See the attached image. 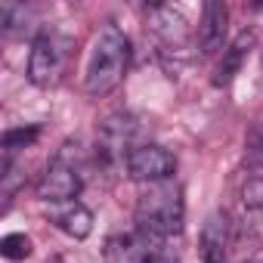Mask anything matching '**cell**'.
<instances>
[{"label":"cell","instance_id":"cell-17","mask_svg":"<svg viewBox=\"0 0 263 263\" xmlns=\"http://www.w3.org/2000/svg\"><path fill=\"white\" fill-rule=\"evenodd\" d=\"M260 146H263V124H260Z\"/></svg>","mask_w":263,"mask_h":263},{"label":"cell","instance_id":"cell-12","mask_svg":"<svg viewBox=\"0 0 263 263\" xmlns=\"http://www.w3.org/2000/svg\"><path fill=\"white\" fill-rule=\"evenodd\" d=\"M251 44H254V34H251V31H241V34L235 37V44L223 50V62L217 65V78H214L217 84H229V81H232V74L241 68V59L248 56Z\"/></svg>","mask_w":263,"mask_h":263},{"label":"cell","instance_id":"cell-15","mask_svg":"<svg viewBox=\"0 0 263 263\" xmlns=\"http://www.w3.org/2000/svg\"><path fill=\"white\" fill-rule=\"evenodd\" d=\"M0 254L7 260H25L31 254V238L25 232H10V235H4V241H0Z\"/></svg>","mask_w":263,"mask_h":263},{"label":"cell","instance_id":"cell-13","mask_svg":"<svg viewBox=\"0 0 263 263\" xmlns=\"http://www.w3.org/2000/svg\"><path fill=\"white\" fill-rule=\"evenodd\" d=\"M0 28H4L7 34H22L31 28V10L25 4H13V0H7V4H0Z\"/></svg>","mask_w":263,"mask_h":263},{"label":"cell","instance_id":"cell-16","mask_svg":"<svg viewBox=\"0 0 263 263\" xmlns=\"http://www.w3.org/2000/svg\"><path fill=\"white\" fill-rule=\"evenodd\" d=\"M152 263H167V260H164V257H155V260H152Z\"/></svg>","mask_w":263,"mask_h":263},{"label":"cell","instance_id":"cell-7","mask_svg":"<svg viewBox=\"0 0 263 263\" xmlns=\"http://www.w3.org/2000/svg\"><path fill=\"white\" fill-rule=\"evenodd\" d=\"M149 16V31L161 41V47L167 50H183L192 44V28L186 22V16L177 10V7H167V4H152L146 10Z\"/></svg>","mask_w":263,"mask_h":263},{"label":"cell","instance_id":"cell-3","mask_svg":"<svg viewBox=\"0 0 263 263\" xmlns=\"http://www.w3.org/2000/svg\"><path fill=\"white\" fill-rule=\"evenodd\" d=\"M71 53V37H65L56 28H44L28 53V81L34 87H56L65 74Z\"/></svg>","mask_w":263,"mask_h":263},{"label":"cell","instance_id":"cell-1","mask_svg":"<svg viewBox=\"0 0 263 263\" xmlns=\"http://www.w3.org/2000/svg\"><path fill=\"white\" fill-rule=\"evenodd\" d=\"M130 65V41L118 25H102V31L93 41L90 59H87V74H84V93L90 99H102L118 84L124 81Z\"/></svg>","mask_w":263,"mask_h":263},{"label":"cell","instance_id":"cell-2","mask_svg":"<svg viewBox=\"0 0 263 263\" xmlns=\"http://www.w3.org/2000/svg\"><path fill=\"white\" fill-rule=\"evenodd\" d=\"M183 220H186V204H183V192L174 180L149 186L137 201V229L143 235H149L152 241L180 235Z\"/></svg>","mask_w":263,"mask_h":263},{"label":"cell","instance_id":"cell-8","mask_svg":"<svg viewBox=\"0 0 263 263\" xmlns=\"http://www.w3.org/2000/svg\"><path fill=\"white\" fill-rule=\"evenodd\" d=\"M102 257H105V263H152L158 254H155V241L137 229L127 235L105 238Z\"/></svg>","mask_w":263,"mask_h":263},{"label":"cell","instance_id":"cell-5","mask_svg":"<svg viewBox=\"0 0 263 263\" xmlns=\"http://www.w3.org/2000/svg\"><path fill=\"white\" fill-rule=\"evenodd\" d=\"M81 171L74 167V161H68V155L59 149L53 155V161L47 164V171L37 180V195L50 204H71L81 195Z\"/></svg>","mask_w":263,"mask_h":263},{"label":"cell","instance_id":"cell-9","mask_svg":"<svg viewBox=\"0 0 263 263\" xmlns=\"http://www.w3.org/2000/svg\"><path fill=\"white\" fill-rule=\"evenodd\" d=\"M226 31H229V10L226 4H220V0H211V4H204L201 10V22H198V47L204 56H214L226 47Z\"/></svg>","mask_w":263,"mask_h":263},{"label":"cell","instance_id":"cell-4","mask_svg":"<svg viewBox=\"0 0 263 263\" xmlns=\"http://www.w3.org/2000/svg\"><path fill=\"white\" fill-rule=\"evenodd\" d=\"M134 137H137V118L134 115H127V111L108 115L96 130V158L105 167L127 164V155L137 149Z\"/></svg>","mask_w":263,"mask_h":263},{"label":"cell","instance_id":"cell-6","mask_svg":"<svg viewBox=\"0 0 263 263\" xmlns=\"http://www.w3.org/2000/svg\"><path fill=\"white\" fill-rule=\"evenodd\" d=\"M127 177L137 180V183H146V186H155V183H167L174 180V171H177V158L161 149V146H137L134 152L127 155Z\"/></svg>","mask_w":263,"mask_h":263},{"label":"cell","instance_id":"cell-11","mask_svg":"<svg viewBox=\"0 0 263 263\" xmlns=\"http://www.w3.org/2000/svg\"><path fill=\"white\" fill-rule=\"evenodd\" d=\"M56 226L71 238H87L93 232V214L84 204L71 201V204H65V211L56 214Z\"/></svg>","mask_w":263,"mask_h":263},{"label":"cell","instance_id":"cell-10","mask_svg":"<svg viewBox=\"0 0 263 263\" xmlns=\"http://www.w3.org/2000/svg\"><path fill=\"white\" fill-rule=\"evenodd\" d=\"M198 254L201 263H226L229 254V217L223 211L211 214L201 226V238H198Z\"/></svg>","mask_w":263,"mask_h":263},{"label":"cell","instance_id":"cell-14","mask_svg":"<svg viewBox=\"0 0 263 263\" xmlns=\"http://www.w3.org/2000/svg\"><path fill=\"white\" fill-rule=\"evenodd\" d=\"M41 137V127H16V130H7L4 134V161H13V155L19 149H28L34 140Z\"/></svg>","mask_w":263,"mask_h":263}]
</instances>
